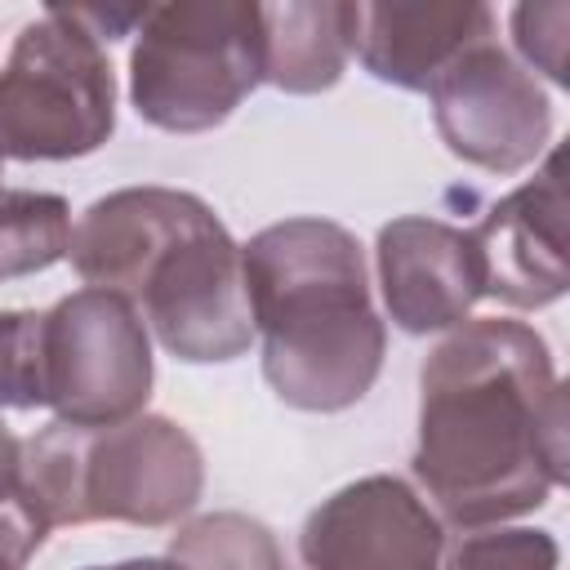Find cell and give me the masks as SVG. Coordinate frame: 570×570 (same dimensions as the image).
<instances>
[{"instance_id":"5","label":"cell","mask_w":570,"mask_h":570,"mask_svg":"<svg viewBox=\"0 0 570 570\" xmlns=\"http://www.w3.org/2000/svg\"><path fill=\"white\" fill-rule=\"evenodd\" d=\"M263 85V18L254 0L151 4L129 49V102L165 134L223 125Z\"/></svg>"},{"instance_id":"10","label":"cell","mask_w":570,"mask_h":570,"mask_svg":"<svg viewBox=\"0 0 570 570\" xmlns=\"http://www.w3.org/2000/svg\"><path fill=\"white\" fill-rule=\"evenodd\" d=\"M468 236L481 263V294L521 312L557 303L570 285L561 151H548L543 169L499 196Z\"/></svg>"},{"instance_id":"12","label":"cell","mask_w":570,"mask_h":570,"mask_svg":"<svg viewBox=\"0 0 570 570\" xmlns=\"http://www.w3.org/2000/svg\"><path fill=\"white\" fill-rule=\"evenodd\" d=\"M494 36V13L481 0H374L356 4L352 53L396 89H428L468 45Z\"/></svg>"},{"instance_id":"6","label":"cell","mask_w":570,"mask_h":570,"mask_svg":"<svg viewBox=\"0 0 570 570\" xmlns=\"http://www.w3.org/2000/svg\"><path fill=\"white\" fill-rule=\"evenodd\" d=\"M116 129V76L62 4L27 22L0 67V160H76Z\"/></svg>"},{"instance_id":"7","label":"cell","mask_w":570,"mask_h":570,"mask_svg":"<svg viewBox=\"0 0 570 570\" xmlns=\"http://www.w3.org/2000/svg\"><path fill=\"white\" fill-rule=\"evenodd\" d=\"M151 379V334L129 298L85 285L45 312V405L58 423H125L142 414Z\"/></svg>"},{"instance_id":"13","label":"cell","mask_w":570,"mask_h":570,"mask_svg":"<svg viewBox=\"0 0 570 570\" xmlns=\"http://www.w3.org/2000/svg\"><path fill=\"white\" fill-rule=\"evenodd\" d=\"M263 80L285 94H321L343 80L352 53V0H285L258 4Z\"/></svg>"},{"instance_id":"14","label":"cell","mask_w":570,"mask_h":570,"mask_svg":"<svg viewBox=\"0 0 570 570\" xmlns=\"http://www.w3.org/2000/svg\"><path fill=\"white\" fill-rule=\"evenodd\" d=\"M174 570H285L276 534L245 512H200L169 534Z\"/></svg>"},{"instance_id":"1","label":"cell","mask_w":570,"mask_h":570,"mask_svg":"<svg viewBox=\"0 0 570 570\" xmlns=\"http://www.w3.org/2000/svg\"><path fill=\"white\" fill-rule=\"evenodd\" d=\"M566 383L534 325L476 316L419 370L414 481L459 530L503 525L566 485Z\"/></svg>"},{"instance_id":"22","label":"cell","mask_w":570,"mask_h":570,"mask_svg":"<svg viewBox=\"0 0 570 570\" xmlns=\"http://www.w3.org/2000/svg\"><path fill=\"white\" fill-rule=\"evenodd\" d=\"M0 178H4V160H0ZM0 191H4V183H0Z\"/></svg>"},{"instance_id":"9","label":"cell","mask_w":570,"mask_h":570,"mask_svg":"<svg viewBox=\"0 0 570 570\" xmlns=\"http://www.w3.org/2000/svg\"><path fill=\"white\" fill-rule=\"evenodd\" d=\"M298 557L303 570H441L445 525L410 481L374 472L307 512Z\"/></svg>"},{"instance_id":"11","label":"cell","mask_w":570,"mask_h":570,"mask_svg":"<svg viewBox=\"0 0 570 570\" xmlns=\"http://www.w3.org/2000/svg\"><path fill=\"white\" fill-rule=\"evenodd\" d=\"M379 289L392 325L405 334L454 330L481 298V263L468 227L405 214L379 227Z\"/></svg>"},{"instance_id":"20","label":"cell","mask_w":570,"mask_h":570,"mask_svg":"<svg viewBox=\"0 0 570 570\" xmlns=\"http://www.w3.org/2000/svg\"><path fill=\"white\" fill-rule=\"evenodd\" d=\"M18 459H22V441L4 428V419H0V476H13L18 472Z\"/></svg>"},{"instance_id":"3","label":"cell","mask_w":570,"mask_h":570,"mask_svg":"<svg viewBox=\"0 0 570 570\" xmlns=\"http://www.w3.org/2000/svg\"><path fill=\"white\" fill-rule=\"evenodd\" d=\"M240 263L272 392L312 414L356 405L387 352L356 236L330 218H285L254 232Z\"/></svg>"},{"instance_id":"21","label":"cell","mask_w":570,"mask_h":570,"mask_svg":"<svg viewBox=\"0 0 570 570\" xmlns=\"http://www.w3.org/2000/svg\"><path fill=\"white\" fill-rule=\"evenodd\" d=\"M89 570H174L169 557H129V561H116V566H89Z\"/></svg>"},{"instance_id":"18","label":"cell","mask_w":570,"mask_h":570,"mask_svg":"<svg viewBox=\"0 0 570 570\" xmlns=\"http://www.w3.org/2000/svg\"><path fill=\"white\" fill-rule=\"evenodd\" d=\"M566 22H570L566 4H517L512 9L517 49L525 53L530 67L548 71L552 85H570V71H566Z\"/></svg>"},{"instance_id":"2","label":"cell","mask_w":570,"mask_h":570,"mask_svg":"<svg viewBox=\"0 0 570 570\" xmlns=\"http://www.w3.org/2000/svg\"><path fill=\"white\" fill-rule=\"evenodd\" d=\"M67 258L89 289L129 298L160 347L187 365L236 361L254 343L240 245L196 191L98 196L71 227Z\"/></svg>"},{"instance_id":"17","label":"cell","mask_w":570,"mask_h":570,"mask_svg":"<svg viewBox=\"0 0 570 570\" xmlns=\"http://www.w3.org/2000/svg\"><path fill=\"white\" fill-rule=\"evenodd\" d=\"M561 548L548 530L530 525H494V530H468L445 552L441 570H557Z\"/></svg>"},{"instance_id":"15","label":"cell","mask_w":570,"mask_h":570,"mask_svg":"<svg viewBox=\"0 0 570 570\" xmlns=\"http://www.w3.org/2000/svg\"><path fill=\"white\" fill-rule=\"evenodd\" d=\"M71 205L58 191H0V281L31 276L67 258Z\"/></svg>"},{"instance_id":"8","label":"cell","mask_w":570,"mask_h":570,"mask_svg":"<svg viewBox=\"0 0 570 570\" xmlns=\"http://www.w3.org/2000/svg\"><path fill=\"white\" fill-rule=\"evenodd\" d=\"M428 98L450 156L476 169L517 174L548 151L552 102L534 71H525L494 36L468 45L428 85Z\"/></svg>"},{"instance_id":"16","label":"cell","mask_w":570,"mask_h":570,"mask_svg":"<svg viewBox=\"0 0 570 570\" xmlns=\"http://www.w3.org/2000/svg\"><path fill=\"white\" fill-rule=\"evenodd\" d=\"M45 405V312H0V410Z\"/></svg>"},{"instance_id":"19","label":"cell","mask_w":570,"mask_h":570,"mask_svg":"<svg viewBox=\"0 0 570 570\" xmlns=\"http://www.w3.org/2000/svg\"><path fill=\"white\" fill-rule=\"evenodd\" d=\"M49 521L36 508L22 476H0V570H22L45 543Z\"/></svg>"},{"instance_id":"4","label":"cell","mask_w":570,"mask_h":570,"mask_svg":"<svg viewBox=\"0 0 570 570\" xmlns=\"http://www.w3.org/2000/svg\"><path fill=\"white\" fill-rule=\"evenodd\" d=\"M18 476L53 525L125 521L178 525L205 490V459L191 432L165 414H134L107 428L49 423L22 441Z\"/></svg>"}]
</instances>
